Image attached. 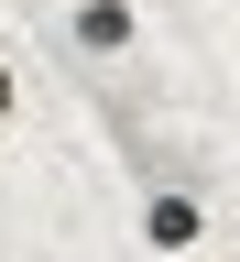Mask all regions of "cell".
<instances>
[{"mask_svg":"<svg viewBox=\"0 0 240 262\" xmlns=\"http://www.w3.org/2000/svg\"><path fill=\"white\" fill-rule=\"evenodd\" d=\"M142 241H153V251H197V241H208V196L153 186V196H142Z\"/></svg>","mask_w":240,"mask_h":262,"instance_id":"6da1fadb","label":"cell"},{"mask_svg":"<svg viewBox=\"0 0 240 262\" xmlns=\"http://www.w3.org/2000/svg\"><path fill=\"white\" fill-rule=\"evenodd\" d=\"M131 44H142L131 0H77V55H131Z\"/></svg>","mask_w":240,"mask_h":262,"instance_id":"7a4b0ae2","label":"cell"},{"mask_svg":"<svg viewBox=\"0 0 240 262\" xmlns=\"http://www.w3.org/2000/svg\"><path fill=\"white\" fill-rule=\"evenodd\" d=\"M11 110H22V66L0 55V120H11Z\"/></svg>","mask_w":240,"mask_h":262,"instance_id":"3957f363","label":"cell"}]
</instances>
